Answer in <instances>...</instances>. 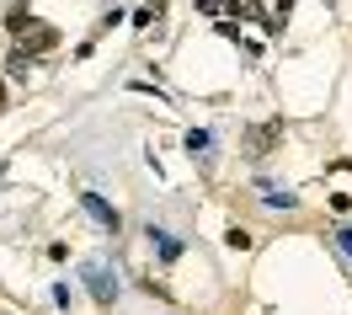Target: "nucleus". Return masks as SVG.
I'll return each instance as SVG.
<instances>
[{"mask_svg":"<svg viewBox=\"0 0 352 315\" xmlns=\"http://www.w3.org/2000/svg\"><path fill=\"white\" fill-rule=\"evenodd\" d=\"M262 198H267V208H294V203H299L294 193H278V187H267Z\"/></svg>","mask_w":352,"mask_h":315,"instance_id":"obj_8","label":"nucleus"},{"mask_svg":"<svg viewBox=\"0 0 352 315\" xmlns=\"http://www.w3.org/2000/svg\"><path fill=\"white\" fill-rule=\"evenodd\" d=\"M278 139H283V118H272V123H256V129H251V134H245V150H251V155L262 160L267 150H272V144H278Z\"/></svg>","mask_w":352,"mask_h":315,"instance_id":"obj_2","label":"nucleus"},{"mask_svg":"<svg viewBox=\"0 0 352 315\" xmlns=\"http://www.w3.org/2000/svg\"><path fill=\"white\" fill-rule=\"evenodd\" d=\"M80 203H86V214H91V219H96L102 230H112V235H118V225H123V214H118V208H112L107 198H96V193H86Z\"/></svg>","mask_w":352,"mask_h":315,"instance_id":"obj_3","label":"nucleus"},{"mask_svg":"<svg viewBox=\"0 0 352 315\" xmlns=\"http://www.w3.org/2000/svg\"><path fill=\"white\" fill-rule=\"evenodd\" d=\"M336 246H342V257H347V262H352V230H347V225L336 230Z\"/></svg>","mask_w":352,"mask_h":315,"instance_id":"obj_10","label":"nucleus"},{"mask_svg":"<svg viewBox=\"0 0 352 315\" xmlns=\"http://www.w3.org/2000/svg\"><path fill=\"white\" fill-rule=\"evenodd\" d=\"M208 144H214V139L203 134V129H192V134H187V150H192V155H208Z\"/></svg>","mask_w":352,"mask_h":315,"instance_id":"obj_9","label":"nucleus"},{"mask_svg":"<svg viewBox=\"0 0 352 315\" xmlns=\"http://www.w3.org/2000/svg\"><path fill=\"white\" fill-rule=\"evenodd\" d=\"M6 75H11V80H27V75H32V54H22V48H16V54L6 59Z\"/></svg>","mask_w":352,"mask_h":315,"instance_id":"obj_6","label":"nucleus"},{"mask_svg":"<svg viewBox=\"0 0 352 315\" xmlns=\"http://www.w3.org/2000/svg\"><path fill=\"white\" fill-rule=\"evenodd\" d=\"M144 241L155 246V257H160V262H176V257H182V241H176L171 230H160V225L144 230Z\"/></svg>","mask_w":352,"mask_h":315,"instance_id":"obj_4","label":"nucleus"},{"mask_svg":"<svg viewBox=\"0 0 352 315\" xmlns=\"http://www.w3.org/2000/svg\"><path fill=\"white\" fill-rule=\"evenodd\" d=\"M80 283L91 289L96 305H112V299H118V272H112L107 262H86V268H80Z\"/></svg>","mask_w":352,"mask_h":315,"instance_id":"obj_1","label":"nucleus"},{"mask_svg":"<svg viewBox=\"0 0 352 315\" xmlns=\"http://www.w3.org/2000/svg\"><path fill=\"white\" fill-rule=\"evenodd\" d=\"M6 27H11L16 38H22L27 27H32V11H27V6H11V17H6Z\"/></svg>","mask_w":352,"mask_h":315,"instance_id":"obj_7","label":"nucleus"},{"mask_svg":"<svg viewBox=\"0 0 352 315\" xmlns=\"http://www.w3.org/2000/svg\"><path fill=\"white\" fill-rule=\"evenodd\" d=\"M22 43H27V54H48V48L59 43V32H54L48 22H32V27L22 32Z\"/></svg>","mask_w":352,"mask_h":315,"instance_id":"obj_5","label":"nucleus"}]
</instances>
